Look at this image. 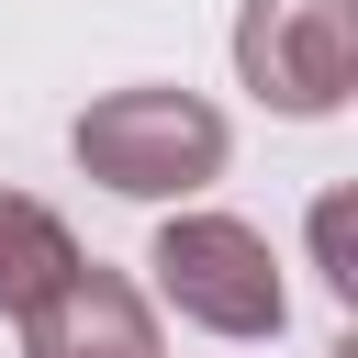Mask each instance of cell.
<instances>
[{
	"label": "cell",
	"instance_id": "cell-1",
	"mask_svg": "<svg viewBox=\"0 0 358 358\" xmlns=\"http://www.w3.org/2000/svg\"><path fill=\"white\" fill-rule=\"evenodd\" d=\"M67 145H78V168L101 179V190H123V201H190V190H213L224 179V112L201 101V90H101L78 123H67Z\"/></svg>",
	"mask_w": 358,
	"mask_h": 358
},
{
	"label": "cell",
	"instance_id": "cell-2",
	"mask_svg": "<svg viewBox=\"0 0 358 358\" xmlns=\"http://www.w3.org/2000/svg\"><path fill=\"white\" fill-rule=\"evenodd\" d=\"M145 268H157V302L201 336H280V313H291L268 235L235 224V213H168Z\"/></svg>",
	"mask_w": 358,
	"mask_h": 358
},
{
	"label": "cell",
	"instance_id": "cell-3",
	"mask_svg": "<svg viewBox=\"0 0 358 358\" xmlns=\"http://www.w3.org/2000/svg\"><path fill=\"white\" fill-rule=\"evenodd\" d=\"M235 78L291 123L347 112V90H358V0H246L235 11Z\"/></svg>",
	"mask_w": 358,
	"mask_h": 358
},
{
	"label": "cell",
	"instance_id": "cell-4",
	"mask_svg": "<svg viewBox=\"0 0 358 358\" xmlns=\"http://www.w3.org/2000/svg\"><path fill=\"white\" fill-rule=\"evenodd\" d=\"M22 324V358H157V313H145V291L123 280V268H101V257H78L34 313H11Z\"/></svg>",
	"mask_w": 358,
	"mask_h": 358
},
{
	"label": "cell",
	"instance_id": "cell-5",
	"mask_svg": "<svg viewBox=\"0 0 358 358\" xmlns=\"http://www.w3.org/2000/svg\"><path fill=\"white\" fill-rule=\"evenodd\" d=\"M67 268H78V235H67L34 190H0V313H34Z\"/></svg>",
	"mask_w": 358,
	"mask_h": 358
},
{
	"label": "cell",
	"instance_id": "cell-6",
	"mask_svg": "<svg viewBox=\"0 0 358 358\" xmlns=\"http://www.w3.org/2000/svg\"><path fill=\"white\" fill-rule=\"evenodd\" d=\"M313 246H324V280L358 302V268H347V201H324V213H313Z\"/></svg>",
	"mask_w": 358,
	"mask_h": 358
}]
</instances>
